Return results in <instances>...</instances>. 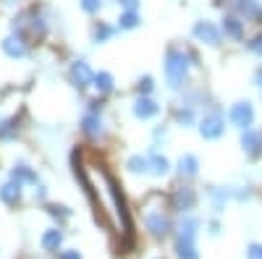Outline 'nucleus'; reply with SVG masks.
<instances>
[{"instance_id": "f257e3e1", "label": "nucleus", "mask_w": 262, "mask_h": 259, "mask_svg": "<svg viewBox=\"0 0 262 259\" xmlns=\"http://www.w3.org/2000/svg\"><path fill=\"white\" fill-rule=\"evenodd\" d=\"M79 176H81L86 197H90L100 223L113 236H118V239H128L131 236V220H128L126 202H123V194L118 189V181L111 176V170L105 165H97V162H84Z\"/></svg>"}, {"instance_id": "f03ea898", "label": "nucleus", "mask_w": 262, "mask_h": 259, "mask_svg": "<svg viewBox=\"0 0 262 259\" xmlns=\"http://www.w3.org/2000/svg\"><path fill=\"white\" fill-rule=\"evenodd\" d=\"M196 66V58L181 48H170L165 55V79L170 89H181L189 79V68Z\"/></svg>"}, {"instance_id": "7ed1b4c3", "label": "nucleus", "mask_w": 262, "mask_h": 259, "mask_svg": "<svg viewBox=\"0 0 262 259\" xmlns=\"http://www.w3.org/2000/svg\"><path fill=\"white\" fill-rule=\"evenodd\" d=\"M196 230H200V218H181L179 223V236H176V254L181 259H200L196 251Z\"/></svg>"}, {"instance_id": "20e7f679", "label": "nucleus", "mask_w": 262, "mask_h": 259, "mask_svg": "<svg viewBox=\"0 0 262 259\" xmlns=\"http://www.w3.org/2000/svg\"><path fill=\"white\" fill-rule=\"evenodd\" d=\"M226 134V118L221 110H210L202 115L200 121V136L207 139V142H215V139H221Z\"/></svg>"}, {"instance_id": "39448f33", "label": "nucleus", "mask_w": 262, "mask_h": 259, "mask_svg": "<svg viewBox=\"0 0 262 259\" xmlns=\"http://www.w3.org/2000/svg\"><path fill=\"white\" fill-rule=\"evenodd\" d=\"M228 118H231V123L236 128H242V131H244V128H252V123H254V105L249 100L233 102L231 110H228Z\"/></svg>"}, {"instance_id": "423d86ee", "label": "nucleus", "mask_w": 262, "mask_h": 259, "mask_svg": "<svg viewBox=\"0 0 262 259\" xmlns=\"http://www.w3.org/2000/svg\"><path fill=\"white\" fill-rule=\"evenodd\" d=\"M144 223L149 228V233L155 236V239H165V236L170 233V220H168V215L158 207H149L144 212Z\"/></svg>"}, {"instance_id": "0eeeda50", "label": "nucleus", "mask_w": 262, "mask_h": 259, "mask_svg": "<svg viewBox=\"0 0 262 259\" xmlns=\"http://www.w3.org/2000/svg\"><path fill=\"white\" fill-rule=\"evenodd\" d=\"M191 34H194L196 42H202V45H210V48L221 45V29H217L212 21H196Z\"/></svg>"}, {"instance_id": "6e6552de", "label": "nucleus", "mask_w": 262, "mask_h": 259, "mask_svg": "<svg viewBox=\"0 0 262 259\" xmlns=\"http://www.w3.org/2000/svg\"><path fill=\"white\" fill-rule=\"evenodd\" d=\"M69 74H71V81H74L76 89H86V86H92L95 71L90 68V63H86L84 58H79V60L71 63V71Z\"/></svg>"}, {"instance_id": "1a4fd4ad", "label": "nucleus", "mask_w": 262, "mask_h": 259, "mask_svg": "<svg viewBox=\"0 0 262 259\" xmlns=\"http://www.w3.org/2000/svg\"><path fill=\"white\" fill-rule=\"evenodd\" d=\"M131 113H134V118H139V121H149V118H155V115L160 113V105L152 100L149 95H139V97L134 100Z\"/></svg>"}, {"instance_id": "9d476101", "label": "nucleus", "mask_w": 262, "mask_h": 259, "mask_svg": "<svg viewBox=\"0 0 262 259\" xmlns=\"http://www.w3.org/2000/svg\"><path fill=\"white\" fill-rule=\"evenodd\" d=\"M81 131L90 136V139H102L105 134V123H102V113H95V110H86L84 118H81Z\"/></svg>"}, {"instance_id": "9b49d317", "label": "nucleus", "mask_w": 262, "mask_h": 259, "mask_svg": "<svg viewBox=\"0 0 262 259\" xmlns=\"http://www.w3.org/2000/svg\"><path fill=\"white\" fill-rule=\"evenodd\" d=\"M233 6H236V11H238L242 18L254 21V24L262 21V3L259 0H233Z\"/></svg>"}, {"instance_id": "f8f14e48", "label": "nucleus", "mask_w": 262, "mask_h": 259, "mask_svg": "<svg viewBox=\"0 0 262 259\" xmlns=\"http://www.w3.org/2000/svg\"><path fill=\"white\" fill-rule=\"evenodd\" d=\"M0 45H3V53L8 55V58H27V42H24V37L21 34H8L3 42H0Z\"/></svg>"}, {"instance_id": "ddd939ff", "label": "nucleus", "mask_w": 262, "mask_h": 259, "mask_svg": "<svg viewBox=\"0 0 262 259\" xmlns=\"http://www.w3.org/2000/svg\"><path fill=\"white\" fill-rule=\"evenodd\" d=\"M147 173L149 176H158V178H163V176H168L170 173V162H168V157L165 155H160V152H147Z\"/></svg>"}, {"instance_id": "4468645a", "label": "nucleus", "mask_w": 262, "mask_h": 259, "mask_svg": "<svg viewBox=\"0 0 262 259\" xmlns=\"http://www.w3.org/2000/svg\"><path fill=\"white\" fill-rule=\"evenodd\" d=\"M242 149L249 157H257L262 152V134L254 131V128H244L242 131Z\"/></svg>"}, {"instance_id": "2eb2a0df", "label": "nucleus", "mask_w": 262, "mask_h": 259, "mask_svg": "<svg viewBox=\"0 0 262 259\" xmlns=\"http://www.w3.org/2000/svg\"><path fill=\"white\" fill-rule=\"evenodd\" d=\"M223 34L231 39H244V21L238 16H223Z\"/></svg>"}, {"instance_id": "dca6fc26", "label": "nucleus", "mask_w": 262, "mask_h": 259, "mask_svg": "<svg viewBox=\"0 0 262 259\" xmlns=\"http://www.w3.org/2000/svg\"><path fill=\"white\" fill-rule=\"evenodd\" d=\"M21 186L24 183H18V181H6L3 186H0V199H3L6 204H18L21 202Z\"/></svg>"}, {"instance_id": "f3484780", "label": "nucleus", "mask_w": 262, "mask_h": 259, "mask_svg": "<svg viewBox=\"0 0 262 259\" xmlns=\"http://www.w3.org/2000/svg\"><path fill=\"white\" fill-rule=\"evenodd\" d=\"M92 86L100 95H111L116 89V79H113V74H107V71H97L95 79H92Z\"/></svg>"}, {"instance_id": "a211bd4d", "label": "nucleus", "mask_w": 262, "mask_h": 259, "mask_svg": "<svg viewBox=\"0 0 262 259\" xmlns=\"http://www.w3.org/2000/svg\"><path fill=\"white\" fill-rule=\"evenodd\" d=\"M42 249L45 251H58L60 249V244H63V230H58V228H50V230H45L42 233Z\"/></svg>"}, {"instance_id": "6ab92c4d", "label": "nucleus", "mask_w": 262, "mask_h": 259, "mask_svg": "<svg viewBox=\"0 0 262 259\" xmlns=\"http://www.w3.org/2000/svg\"><path fill=\"white\" fill-rule=\"evenodd\" d=\"M196 173H200V160H196L194 155H184L179 160V176L181 178H194Z\"/></svg>"}, {"instance_id": "aec40b11", "label": "nucleus", "mask_w": 262, "mask_h": 259, "mask_svg": "<svg viewBox=\"0 0 262 259\" xmlns=\"http://www.w3.org/2000/svg\"><path fill=\"white\" fill-rule=\"evenodd\" d=\"M173 204H176V209H181V212H189L191 207H194V191L191 189H179L176 191V197H173Z\"/></svg>"}, {"instance_id": "412c9836", "label": "nucleus", "mask_w": 262, "mask_h": 259, "mask_svg": "<svg viewBox=\"0 0 262 259\" xmlns=\"http://www.w3.org/2000/svg\"><path fill=\"white\" fill-rule=\"evenodd\" d=\"M11 178L18 181V183H34V186H37V173H34L32 168H27V165H16V168L11 170Z\"/></svg>"}, {"instance_id": "4be33fe9", "label": "nucleus", "mask_w": 262, "mask_h": 259, "mask_svg": "<svg viewBox=\"0 0 262 259\" xmlns=\"http://www.w3.org/2000/svg\"><path fill=\"white\" fill-rule=\"evenodd\" d=\"M139 24H142V18H139L137 11H123L118 16V29L121 32H131V29H137Z\"/></svg>"}, {"instance_id": "5701e85b", "label": "nucleus", "mask_w": 262, "mask_h": 259, "mask_svg": "<svg viewBox=\"0 0 262 259\" xmlns=\"http://www.w3.org/2000/svg\"><path fill=\"white\" fill-rule=\"evenodd\" d=\"M116 37V27H111V24H105V21H100V24L92 29V42H107V39H113Z\"/></svg>"}, {"instance_id": "b1692460", "label": "nucleus", "mask_w": 262, "mask_h": 259, "mask_svg": "<svg viewBox=\"0 0 262 259\" xmlns=\"http://www.w3.org/2000/svg\"><path fill=\"white\" fill-rule=\"evenodd\" d=\"M194 121H196V115H194V105H181L179 110H176V123H179V126L189 128V126H194Z\"/></svg>"}, {"instance_id": "393cba45", "label": "nucleus", "mask_w": 262, "mask_h": 259, "mask_svg": "<svg viewBox=\"0 0 262 259\" xmlns=\"http://www.w3.org/2000/svg\"><path fill=\"white\" fill-rule=\"evenodd\" d=\"M126 168L131 170V173H147V155H131L128 160H126Z\"/></svg>"}, {"instance_id": "a878e982", "label": "nucleus", "mask_w": 262, "mask_h": 259, "mask_svg": "<svg viewBox=\"0 0 262 259\" xmlns=\"http://www.w3.org/2000/svg\"><path fill=\"white\" fill-rule=\"evenodd\" d=\"M13 136H16V121L13 118L0 121V142H11Z\"/></svg>"}, {"instance_id": "bb28decb", "label": "nucleus", "mask_w": 262, "mask_h": 259, "mask_svg": "<svg viewBox=\"0 0 262 259\" xmlns=\"http://www.w3.org/2000/svg\"><path fill=\"white\" fill-rule=\"evenodd\" d=\"M152 89H155V81H152V76H142L137 81V92L139 95H152Z\"/></svg>"}, {"instance_id": "cd10ccee", "label": "nucleus", "mask_w": 262, "mask_h": 259, "mask_svg": "<svg viewBox=\"0 0 262 259\" xmlns=\"http://www.w3.org/2000/svg\"><path fill=\"white\" fill-rule=\"evenodd\" d=\"M79 6L84 13H100L102 11V0H79Z\"/></svg>"}, {"instance_id": "c85d7f7f", "label": "nucleus", "mask_w": 262, "mask_h": 259, "mask_svg": "<svg viewBox=\"0 0 262 259\" xmlns=\"http://www.w3.org/2000/svg\"><path fill=\"white\" fill-rule=\"evenodd\" d=\"M210 197H212V204H215V209L221 212V207L226 204V197H228V194H226L223 189H210Z\"/></svg>"}, {"instance_id": "c756f323", "label": "nucleus", "mask_w": 262, "mask_h": 259, "mask_svg": "<svg viewBox=\"0 0 262 259\" xmlns=\"http://www.w3.org/2000/svg\"><path fill=\"white\" fill-rule=\"evenodd\" d=\"M247 50L262 58V34H257V37H252V39L247 42Z\"/></svg>"}, {"instance_id": "7c9ffc66", "label": "nucleus", "mask_w": 262, "mask_h": 259, "mask_svg": "<svg viewBox=\"0 0 262 259\" xmlns=\"http://www.w3.org/2000/svg\"><path fill=\"white\" fill-rule=\"evenodd\" d=\"M50 215H53V218L55 220H66V218H69V209H66V207H50Z\"/></svg>"}, {"instance_id": "2f4dec72", "label": "nucleus", "mask_w": 262, "mask_h": 259, "mask_svg": "<svg viewBox=\"0 0 262 259\" xmlns=\"http://www.w3.org/2000/svg\"><path fill=\"white\" fill-rule=\"evenodd\" d=\"M247 259H262V246L259 244H252L247 249Z\"/></svg>"}, {"instance_id": "473e14b6", "label": "nucleus", "mask_w": 262, "mask_h": 259, "mask_svg": "<svg viewBox=\"0 0 262 259\" xmlns=\"http://www.w3.org/2000/svg\"><path fill=\"white\" fill-rule=\"evenodd\" d=\"M118 6H123L126 11H137V6H139V0H118Z\"/></svg>"}, {"instance_id": "72a5a7b5", "label": "nucleus", "mask_w": 262, "mask_h": 259, "mask_svg": "<svg viewBox=\"0 0 262 259\" xmlns=\"http://www.w3.org/2000/svg\"><path fill=\"white\" fill-rule=\"evenodd\" d=\"M60 259H81V254H79V251H63Z\"/></svg>"}, {"instance_id": "f704fd0d", "label": "nucleus", "mask_w": 262, "mask_h": 259, "mask_svg": "<svg viewBox=\"0 0 262 259\" xmlns=\"http://www.w3.org/2000/svg\"><path fill=\"white\" fill-rule=\"evenodd\" d=\"M254 84L259 86V92H262V68H257V71H254Z\"/></svg>"}, {"instance_id": "c9c22d12", "label": "nucleus", "mask_w": 262, "mask_h": 259, "mask_svg": "<svg viewBox=\"0 0 262 259\" xmlns=\"http://www.w3.org/2000/svg\"><path fill=\"white\" fill-rule=\"evenodd\" d=\"M34 197H37V199H45V186H37V189H34Z\"/></svg>"}, {"instance_id": "e433bc0d", "label": "nucleus", "mask_w": 262, "mask_h": 259, "mask_svg": "<svg viewBox=\"0 0 262 259\" xmlns=\"http://www.w3.org/2000/svg\"><path fill=\"white\" fill-rule=\"evenodd\" d=\"M210 233H212V236H215V233H221V225H217V220L210 223Z\"/></svg>"}]
</instances>
